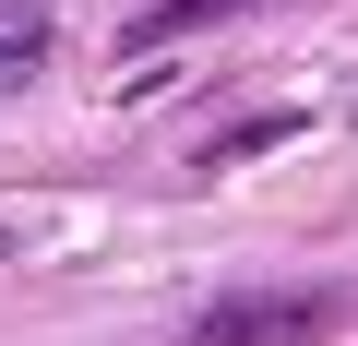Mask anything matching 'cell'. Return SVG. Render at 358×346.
I'll return each instance as SVG.
<instances>
[{
	"instance_id": "obj_2",
	"label": "cell",
	"mask_w": 358,
	"mask_h": 346,
	"mask_svg": "<svg viewBox=\"0 0 358 346\" xmlns=\"http://www.w3.org/2000/svg\"><path fill=\"white\" fill-rule=\"evenodd\" d=\"M36 72H48V13L36 0H0V96L36 84Z\"/></svg>"
},
{
	"instance_id": "obj_4",
	"label": "cell",
	"mask_w": 358,
	"mask_h": 346,
	"mask_svg": "<svg viewBox=\"0 0 358 346\" xmlns=\"http://www.w3.org/2000/svg\"><path fill=\"white\" fill-rule=\"evenodd\" d=\"M287 131H299L287 108H275V120H239V131H215V167H239V155H263V143H287Z\"/></svg>"
},
{
	"instance_id": "obj_1",
	"label": "cell",
	"mask_w": 358,
	"mask_h": 346,
	"mask_svg": "<svg viewBox=\"0 0 358 346\" xmlns=\"http://www.w3.org/2000/svg\"><path fill=\"white\" fill-rule=\"evenodd\" d=\"M346 322V287H263V298H215L203 322H192V346H310V334H334Z\"/></svg>"
},
{
	"instance_id": "obj_3",
	"label": "cell",
	"mask_w": 358,
	"mask_h": 346,
	"mask_svg": "<svg viewBox=\"0 0 358 346\" xmlns=\"http://www.w3.org/2000/svg\"><path fill=\"white\" fill-rule=\"evenodd\" d=\"M215 13H239V0H167V13H131V48H155V36H179V24H215Z\"/></svg>"
}]
</instances>
